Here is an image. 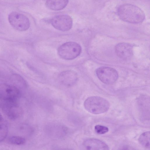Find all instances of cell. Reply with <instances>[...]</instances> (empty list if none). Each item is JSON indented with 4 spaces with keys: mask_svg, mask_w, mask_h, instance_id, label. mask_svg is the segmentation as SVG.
I'll use <instances>...</instances> for the list:
<instances>
[{
    "mask_svg": "<svg viewBox=\"0 0 150 150\" xmlns=\"http://www.w3.org/2000/svg\"><path fill=\"white\" fill-rule=\"evenodd\" d=\"M118 15L124 21L133 24H138L144 21L145 15L139 7L130 4L120 5L117 11Z\"/></svg>",
    "mask_w": 150,
    "mask_h": 150,
    "instance_id": "obj_1",
    "label": "cell"
},
{
    "mask_svg": "<svg viewBox=\"0 0 150 150\" xmlns=\"http://www.w3.org/2000/svg\"><path fill=\"white\" fill-rule=\"evenodd\" d=\"M84 106L89 112L95 114L104 113L110 108V104L105 99L98 96H90L85 100Z\"/></svg>",
    "mask_w": 150,
    "mask_h": 150,
    "instance_id": "obj_2",
    "label": "cell"
},
{
    "mask_svg": "<svg viewBox=\"0 0 150 150\" xmlns=\"http://www.w3.org/2000/svg\"><path fill=\"white\" fill-rule=\"evenodd\" d=\"M81 51V46L74 42H68L63 44L59 47L58 54L60 57L66 60H72L80 54Z\"/></svg>",
    "mask_w": 150,
    "mask_h": 150,
    "instance_id": "obj_3",
    "label": "cell"
},
{
    "mask_svg": "<svg viewBox=\"0 0 150 150\" xmlns=\"http://www.w3.org/2000/svg\"><path fill=\"white\" fill-rule=\"evenodd\" d=\"M20 96V92L16 86L4 83L0 84L1 101L16 102Z\"/></svg>",
    "mask_w": 150,
    "mask_h": 150,
    "instance_id": "obj_4",
    "label": "cell"
},
{
    "mask_svg": "<svg viewBox=\"0 0 150 150\" xmlns=\"http://www.w3.org/2000/svg\"><path fill=\"white\" fill-rule=\"evenodd\" d=\"M8 19L11 25L18 31H25L30 27V23L28 18L24 15L17 12L11 13L9 15Z\"/></svg>",
    "mask_w": 150,
    "mask_h": 150,
    "instance_id": "obj_5",
    "label": "cell"
},
{
    "mask_svg": "<svg viewBox=\"0 0 150 150\" xmlns=\"http://www.w3.org/2000/svg\"><path fill=\"white\" fill-rule=\"evenodd\" d=\"M96 75L102 82L106 84H111L117 80L118 74L114 69L109 67H102L96 70Z\"/></svg>",
    "mask_w": 150,
    "mask_h": 150,
    "instance_id": "obj_6",
    "label": "cell"
},
{
    "mask_svg": "<svg viewBox=\"0 0 150 150\" xmlns=\"http://www.w3.org/2000/svg\"><path fill=\"white\" fill-rule=\"evenodd\" d=\"M51 22L54 28L63 31L70 30L73 25V21L71 17L69 15L65 14L54 16L51 19Z\"/></svg>",
    "mask_w": 150,
    "mask_h": 150,
    "instance_id": "obj_7",
    "label": "cell"
},
{
    "mask_svg": "<svg viewBox=\"0 0 150 150\" xmlns=\"http://www.w3.org/2000/svg\"><path fill=\"white\" fill-rule=\"evenodd\" d=\"M0 107L5 114L10 119H16L21 114V108L17 102L1 101Z\"/></svg>",
    "mask_w": 150,
    "mask_h": 150,
    "instance_id": "obj_8",
    "label": "cell"
},
{
    "mask_svg": "<svg viewBox=\"0 0 150 150\" xmlns=\"http://www.w3.org/2000/svg\"><path fill=\"white\" fill-rule=\"evenodd\" d=\"M117 55L124 60L130 59L133 55V48L132 45L126 43H121L117 44L115 47Z\"/></svg>",
    "mask_w": 150,
    "mask_h": 150,
    "instance_id": "obj_9",
    "label": "cell"
},
{
    "mask_svg": "<svg viewBox=\"0 0 150 150\" xmlns=\"http://www.w3.org/2000/svg\"><path fill=\"white\" fill-rule=\"evenodd\" d=\"M83 145L87 150H105L109 149L108 145L104 142L94 138H88L85 140Z\"/></svg>",
    "mask_w": 150,
    "mask_h": 150,
    "instance_id": "obj_10",
    "label": "cell"
},
{
    "mask_svg": "<svg viewBox=\"0 0 150 150\" xmlns=\"http://www.w3.org/2000/svg\"><path fill=\"white\" fill-rule=\"evenodd\" d=\"M58 77L62 83L67 85H70L74 83L76 81L77 75L74 71L67 70L61 73Z\"/></svg>",
    "mask_w": 150,
    "mask_h": 150,
    "instance_id": "obj_11",
    "label": "cell"
},
{
    "mask_svg": "<svg viewBox=\"0 0 150 150\" xmlns=\"http://www.w3.org/2000/svg\"><path fill=\"white\" fill-rule=\"evenodd\" d=\"M69 0H46L45 5L50 9L58 11L65 8Z\"/></svg>",
    "mask_w": 150,
    "mask_h": 150,
    "instance_id": "obj_12",
    "label": "cell"
},
{
    "mask_svg": "<svg viewBox=\"0 0 150 150\" xmlns=\"http://www.w3.org/2000/svg\"><path fill=\"white\" fill-rule=\"evenodd\" d=\"M150 132L147 131L142 133L139 138V143L145 148H150Z\"/></svg>",
    "mask_w": 150,
    "mask_h": 150,
    "instance_id": "obj_13",
    "label": "cell"
},
{
    "mask_svg": "<svg viewBox=\"0 0 150 150\" xmlns=\"http://www.w3.org/2000/svg\"><path fill=\"white\" fill-rule=\"evenodd\" d=\"M9 142L13 144L21 145L25 143V139L20 136H11L8 138Z\"/></svg>",
    "mask_w": 150,
    "mask_h": 150,
    "instance_id": "obj_14",
    "label": "cell"
},
{
    "mask_svg": "<svg viewBox=\"0 0 150 150\" xmlns=\"http://www.w3.org/2000/svg\"><path fill=\"white\" fill-rule=\"evenodd\" d=\"M8 132V128L5 124H0V142L6 137Z\"/></svg>",
    "mask_w": 150,
    "mask_h": 150,
    "instance_id": "obj_15",
    "label": "cell"
},
{
    "mask_svg": "<svg viewBox=\"0 0 150 150\" xmlns=\"http://www.w3.org/2000/svg\"><path fill=\"white\" fill-rule=\"evenodd\" d=\"M96 132L98 134H103L107 133L109 131L108 128L106 126L98 125L94 127Z\"/></svg>",
    "mask_w": 150,
    "mask_h": 150,
    "instance_id": "obj_16",
    "label": "cell"
},
{
    "mask_svg": "<svg viewBox=\"0 0 150 150\" xmlns=\"http://www.w3.org/2000/svg\"><path fill=\"white\" fill-rule=\"evenodd\" d=\"M3 118L1 115L0 113V122L2 121V120Z\"/></svg>",
    "mask_w": 150,
    "mask_h": 150,
    "instance_id": "obj_17",
    "label": "cell"
}]
</instances>
